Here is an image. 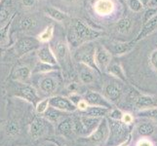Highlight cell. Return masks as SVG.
<instances>
[{"label": "cell", "mask_w": 157, "mask_h": 146, "mask_svg": "<svg viewBox=\"0 0 157 146\" xmlns=\"http://www.w3.org/2000/svg\"><path fill=\"white\" fill-rule=\"evenodd\" d=\"M101 34V31L91 28L82 21L74 20L68 30V39L73 46H79L85 42L99 38Z\"/></svg>", "instance_id": "6da1fadb"}, {"label": "cell", "mask_w": 157, "mask_h": 146, "mask_svg": "<svg viewBox=\"0 0 157 146\" xmlns=\"http://www.w3.org/2000/svg\"><path fill=\"white\" fill-rule=\"evenodd\" d=\"M15 92H16V94H15L16 96L21 97V99L30 102V103L33 104L34 106H36V104L40 101L39 95L37 94L36 90L33 87H31L30 85L18 82L17 88H16Z\"/></svg>", "instance_id": "7a4b0ae2"}, {"label": "cell", "mask_w": 157, "mask_h": 146, "mask_svg": "<svg viewBox=\"0 0 157 146\" xmlns=\"http://www.w3.org/2000/svg\"><path fill=\"white\" fill-rule=\"evenodd\" d=\"M39 40L31 37H23L17 40L15 44V52L18 57H21L39 47Z\"/></svg>", "instance_id": "3957f363"}, {"label": "cell", "mask_w": 157, "mask_h": 146, "mask_svg": "<svg viewBox=\"0 0 157 146\" xmlns=\"http://www.w3.org/2000/svg\"><path fill=\"white\" fill-rule=\"evenodd\" d=\"M95 50L96 48H94L92 45L87 44L76 52L74 58L76 61L83 62L84 64L97 67L95 63Z\"/></svg>", "instance_id": "277c9868"}, {"label": "cell", "mask_w": 157, "mask_h": 146, "mask_svg": "<svg viewBox=\"0 0 157 146\" xmlns=\"http://www.w3.org/2000/svg\"><path fill=\"white\" fill-rule=\"evenodd\" d=\"M47 122L41 117H36L29 125V134L32 139H38L46 133Z\"/></svg>", "instance_id": "5b68a950"}, {"label": "cell", "mask_w": 157, "mask_h": 146, "mask_svg": "<svg viewBox=\"0 0 157 146\" xmlns=\"http://www.w3.org/2000/svg\"><path fill=\"white\" fill-rule=\"evenodd\" d=\"M49 103L51 107L61 111L72 112L76 109V106L73 102L63 96H53L50 99Z\"/></svg>", "instance_id": "8992f818"}, {"label": "cell", "mask_w": 157, "mask_h": 146, "mask_svg": "<svg viewBox=\"0 0 157 146\" xmlns=\"http://www.w3.org/2000/svg\"><path fill=\"white\" fill-rule=\"evenodd\" d=\"M110 58L111 56L108 51H106L104 47L101 46H98L96 48L95 50V63L96 66L101 69L105 70L107 68L108 64L110 62Z\"/></svg>", "instance_id": "52a82bcc"}, {"label": "cell", "mask_w": 157, "mask_h": 146, "mask_svg": "<svg viewBox=\"0 0 157 146\" xmlns=\"http://www.w3.org/2000/svg\"><path fill=\"white\" fill-rule=\"evenodd\" d=\"M36 54L40 62L50 64V66H56L58 63V59L55 56V53L51 50L50 47L48 46L41 47L38 49Z\"/></svg>", "instance_id": "ba28073f"}, {"label": "cell", "mask_w": 157, "mask_h": 146, "mask_svg": "<svg viewBox=\"0 0 157 146\" xmlns=\"http://www.w3.org/2000/svg\"><path fill=\"white\" fill-rule=\"evenodd\" d=\"M94 10L101 16L109 15L114 10V3L111 0H97L94 4Z\"/></svg>", "instance_id": "9c48e42d"}, {"label": "cell", "mask_w": 157, "mask_h": 146, "mask_svg": "<svg viewBox=\"0 0 157 146\" xmlns=\"http://www.w3.org/2000/svg\"><path fill=\"white\" fill-rule=\"evenodd\" d=\"M31 70L29 66H19L16 68V70L13 73V78L17 81V82L20 83H25L26 84V82H29V80L31 77Z\"/></svg>", "instance_id": "30bf717a"}, {"label": "cell", "mask_w": 157, "mask_h": 146, "mask_svg": "<svg viewBox=\"0 0 157 146\" xmlns=\"http://www.w3.org/2000/svg\"><path fill=\"white\" fill-rule=\"evenodd\" d=\"M100 119L90 116H82L80 119V128L83 133H90L98 126Z\"/></svg>", "instance_id": "8fae6325"}, {"label": "cell", "mask_w": 157, "mask_h": 146, "mask_svg": "<svg viewBox=\"0 0 157 146\" xmlns=\"http://www.w3.org/2000/svg\"><path fill=\"white\" fill-rule=\"evenodd\" d=\"M107 133H108V128H107L105 120H104L98 126L96 131L91 134L90 138L91 140H93L95 142H100V141H102V140L107 137Z\"/></svg>", "instance_id": "7c38bea8"}, {"label": "cell", "mask_w": 157, "mask_h": 146, "mask_svg": "<svg viewBox=\"0 0 157 146\" xmlns=\"http://www.w3.org/2000/svg\"><path fill=\"white\" fill-rule=\"evenodd\" d=\"M40 90L45 94H53L58 88L57 81L53 77H45L40 81Z\"/></svg>", "instance_id": "4fadbf2b"}, {"label": "cell", "mask_w": 157, "mask_h": 146, "mask_svg": "<svg viewBox=\"0 0 157 146\" xmlns=\"http://www.w3.org/2000/svg\"><path fill=\"white\" fill-rule=\"evenodd\" d=\"M156 26H157V15L150 21H148L147 23L144 24V28L140 30L136 40H140L142 38H144L145 36H147L148 34H150L151 32L156 29Z\"/></svg>", "instance_id": "5bb4252c"}, {"label": "cell", "mask_w": 157, "mask_h": 146, "mask_svg": "<svg viewBox=\"0 0 157 146\" xmlns=\"http://www.w3.org/2000/svg\"><path fill=\"white\" fill-rule=\"evenodd\" d=\"M44 12L47 16H49L50 18L59 21V23H63L67 19V15L66 13L55 7H46L44 9Z\"/></svg>", "instance_id": "9a60e30c"}, {"label": "cell", "mask_w": 157, "mask_h": 146, "mask_svg": "<svg viewBox=\"0 0 157 146\" xmlns=\"http://www.w3.org/2000/svg\"><path fill=\"white\" fill-rule=\"evenodd\" d=\"M21 133V126L17 120H10L5 125V133L7 137H16Z\"/></svg>", "instance_id": "2e32d148"}, {"label": "cell", "mask_w": 157, "mask_h": 146, "mask_svg": "<svg viewBox=\"0 0 157 146\" xmlns=\"http://www.w3.org/2000/svg\"><path fill=\"white\" fill-rule=\"evenodd\" d=\"M135 46V42H116L113 44V52H114L116 55H123V54H126L129 51H131Z\"/></svg>", "instance_id": "e0dca14e"}, {"label": "cell", "mask_w": 157, "mask_h": 146, "mask_svg": "<svg viewBox=\"0 0 157 146\" xmlns=\"http://www.w3.org/2000/svg\"><path fill=\"white\" fill-rule=\"evenodd\" d=\"M37 26V20L34 17H24L20 21V29L23 31L33 30Z\"/></svg>", "instance_id": "ac0fdd59"}, {"label": "cell", "mask_w": 157, "mask_h": 146, "mask_svg": "<svg viewBox=\"0 0 157 146\" xmlns=\"http://www.w3.org/2000/svg\"><path fill=\"white\" fill-rule=\"evenodd\" d=\"M67 46L63 41H58L55 48V56L59 62H63L66 61L67 57Z\"/></svg>", "instance_id": "d6986e66"}, {"label": "cell", "mask_w": 157, "mask_h": 146, "mask_svg": "<svg viewBox=\"0 0 157 146\" xmlns=\"http://www.w3.org/2000/svg\"><path fill=\"white\" fill-rule=\"evenodd\" d=\"M105 92L106 96L110 100H112V101L117 100L119 97H120V95H121V90H120V88H119L118 86L113 85V84L107 85L106 87H105Z\"/></svg>", "instance_id": "ffe728a7"}, {"label": "cell", "mask_w": 157, "mask_h": 146, "mask_svg": "<svg viewBox=\"0 0 157 146\" xmlns=\"http://www.w3.org/2000/svg\"><path fill=\"white\" fill-rule=\"evenodd\" d=\"M8 2L3 1L0 3V28H3V25L8 21L10 17V9H9Z\"/></svg>", "instance_id": "44dd1931"}, {"label": "cell", "mask_w": 157, "mask_h": 146, "mask_svg": "<svg viewBox=\"0 0 157 146\" xmlns=\"http://www.w3.org/2000/svg\"><path fill=\"white\" fill-rule=\"evenodd\" d=\"M154 104V100L152 97L147 96V95H142L139 96L135 101V105L138 108H148L151 107Z\"/></svg>", "instance_id": "7402d4cb"}, {"label": "cell", "mask_w": 157, "mask_h": 146, "mask_svg": "<svg viewBox=\"0 0 157 146\" xmlns=\"http://www.w3.org/2000/svg\"><path fill=\"white\" fill-rule=\"evenodd\" d=\"M53 35H54V24H49L48 26H46L45 29H43V31L38 35V38L37 39L39 40V42L46 43L52 39Z\"/></svg>", "instance_id": "603a6c76"}, {"label": "cell", "mask_w": 157, "mask_h": 146, "mask_svg": "<svg viewBox=\"0 0 157 146\" xmlns=\"http://www.w3.org/2000/svg\"><path fill=\"white\" fill-rule=\"evenodd\" d=\"M72 129H73V124L70 119H66V120H63V122H61L58 125L59 133H61L62 134H64V136L69 134L72 132Z\"/></svg>", "instance_id": "cb8c5ba5"}, {"label": "cell", "mask_w": 157, "mask_h": 146, "mask_svg": "<svg viewBox=\"0 0 157 146\" xmlns=\"http://www.w3.org/2000/svg\"><path fill=\"white\" fill-rule=\"evenodd\" d=\"M86 99L88 102H90L91 104L95 105H104V107L107 108V103L102 99V97L97 93H89L86 95Z\"/></svg>", "instance_id": "d4e9b609"}, {"label": "cell", "mask_w": 157, "mask_h": 146, "mask_svg": "<svg viewBox=\"0 0 157 146\" xmlns=\"http://www.w3.org/2000/svg\"><path fill=\"white\" fill-rule=\"evenodd\" d=\"M132 26V21L131 19L129 18H123L121 20L118 21L117 23V30L118 32H120V33H127V32H129L130 28H131Z\"/></svg>", "instance_id": "484cf974"}, {"label": "cell", "mask_w": 157, "mask_h": 146, "mask_svg": "<svg viewBox=\"0 0 157 146\" xmlns=\"http://www.w3.org/2000/svg\"><path fill=\"white\" fill-rule=\"evenodd\" d=\"M108 109L106 107H101V106H97V107H91L90 109L86 113V116H90V117H95V118H99L105 115L107 113Z\"/></svg>", "instance_id": "4316f807"}, {"label": "cell", "mask_w": 157, "mask_h": 146, "mask_svg": "<svg viewBox=\"0 0 157 146\" xmlns=\"http://www.w3.org/2000/svg\"><path fill=\"white\" fill-rule=\"evenodd\" d=\"M80 80L84 84H90L94 81V74L89 69V67L82 69L80 71Z\"/></svg>", "instance_id": "83f0119b"}, {"label": "cell", "mask_w": 157, "mask_h": 146, "mask_svg": "<svg viewBox=\"0 0 157 146\" xmlns=\"http://www.w3.org/2000/svg\"><path fill=\"white\" fill-rule=\"evenodd\" d=\"M138 132L140 134H142V136H149V134H151L154 132V128L149 123H144V124H140L139 126Z\"/></svg>", "instance_id": "f1b7e54d"}, {"label": "cell", "mask_w": 157, "mask_h": 146, "mask_svg": "<svg viewBox=\"0 0 157 146\" xmlns=\"http://www.w3.org/2000/svg\"><path fill=\"white\" fill-rule=\"evenodd\" d=\"M49 101H50V99H45L43 100H40L35 106L36 112L38 113V114H44V113H46V111L48 110V108L50 106Z\"/></svg>", "instance_id": "f546056e"}, {"label": "cell", "mask_w": 157, "mask_h": 146, "mask_svg": "<svg viewBox=\"0 0 157 146\" xmlns=\"http://www.w3.org/2000/svg\"><path fill=\"white\" fill-rule=\"evenodd\" d=\"M10 28V23L7 24L3 28H0V45H7L9 42L8 30Z\"/></svg>", "instance_id": "4dcf8cb0"}, {"label": "cell", "mask_w": 157, "mask_h": 146, "mask_svg": "<svg viewBox=\"0 0 157 146\" xmlns=\"http://www.w3.org/2000/svg\"><path fill=\"white\" fill-rule=\"evenodd\" d=\"M53 69H54L53 66H50V64H47V63H43V62H39L35 66L32 73H46V72H50Z\"/></svg>", "instance_id": "1f68e13d"}, {"label": "cell", "mask_w": 157, "mask_h": 146, "mask_svg": "<svg viewBox=\"0 0 157 146\" xmlns=\"http://www.w3.org/2000/svg\"><path fill=\"white\" fill-rule=\"evenodd\" d=\"M128 6L133 12H140L144 9L143 4L140 0H128Z\"/></svg>", "instance_id": "d6a6232c"}, {"label": "cell", "mask_w": 157, "mask_h": 146, "mask_svg": "<svg viewBox=\"0 0 157 146\" xmlns=\"http://www.w3.org/2000/svg\"><path fill=\"white\" fill-rule=\"evenodd\" d=\"M156 15H157V8L149 7L144 14V18H143L144 24L147 23L148 21H150L152 18H154Z\"/></svg>", "instance_id": "836d02e7"}, {"label": "cell", "mask_w": 157, "mask_h": 146, "mask_svg": "<svg viewBox=\"0 0 157 146\" xmlns=\"http://www.w3.org/2000/svg\"><path fill=\"white\" fill-rule=\"evenodd\" d=\"M58 109H55V108H53V109L49 110L48 109L46 111V118L48 119V120H50L52 122H57L58 119L61 117V113H59V111H57Z\"/></svg>", "instance_id": "e575fe53"}, {"label": "cell", "mask_w": 157, "mask_h": 146, "mask_svg": "<svg viewBox=\"0 0 157 146\" xmlns=\"http://www.w3.org/2000/svg\"><path fill=\"white\" fill-rule=\"evenodd\" d=\"M111 131L115 137H120L124 133L125 129L123 128V125L121 123H112L111 124Z\"/></svg>", "instance_id": "d590c367"}, {"label": "cell", "mask_w": 157, "mask_h": 146, "mask_svg": "<svg viewBox=\"0 0 157 146\" xmlns=\"http://www.w3.org/2000/svg\"><path fill=\"white\" fill-rule=\"evenodd\" d=\"M110 72H111L112 74H114L115 76H117V77H119L120 79L124 80L122 69H121L120 66H117V64H114V66H112L110 67Z\"/></svg>", "instance_id": "8d00e7d4"}, {"label": "cell", "mask_w": 157, "mask_h": 146, "mask_svg": "<svg viewBox=\"0 0 157 146\" xmlns=\"http://www.w3.org/2000/svg\"><path fill=\"white\" fill-rule=\"evenodd\" d=\"M149 62L152 68L157 71V50H154L149 56Z\"/></svg>", "instance_id": "74e56055"}, {"label": "cell", "mask_w": 157, "mask_h": 146, "mask_svg": "<svg viewBox=\"0 0 157 146\" xmlns=\"http://www.w3.org/2000/svg\"><path fill=\"white\" fill-rule=\"evenodd\" d=\"M144 114L145 116H148L152 119H156L157 120V107L156 108H150V109H147L144 112Z\"/></svg>", "instance_id": "f35d334b"}, {"label": "cell", "mask_w": 157, "mask_h": 146, "mask_svg": "<svg viewBox=\"0 0 157 146\" xmlns=\"http://www.w3.org/2000/svg\"><path fill=\"white\" fill-rule=\"evenodd\" d=\"M110 117L112 119H114V120H122V117H123V113L118 110V109H114L112 110L111 113H110Z\"/></svg>", "instance_id": "ab89813d"}, {"label": "cell", "mask_w": 157, "mask_h": 146, "mask_svg": "<svg viewBox=\"0 0 157 146\" xmlns=\"http://www.w3.org/2000/svg\"><path fill=\"white\" fill-rule=\"evenodd\" d=\"M122 122L124 124H131L133 122V117H132V115L129 114V113H125V114H123Z\"/></svg>", "instance_id": "60d3db41"}, {"label": "cell", "mask_w": 157, "mask_h": 146, "mask_svg": "<svg viewBox=\"0 0 157 146\" xmlns=\"http://www.w3.org/2000/svg\"><path fill=\"white\" fill-rule=\"evenodd\" d=\"M36 3V0H21V4L26 8H31L33 7Z\"/></svg>", "instance_id": "b9f144b4"}, {"label": "cell", "mask_w": 157, "mask_h": 146, "mask_svg": "<svg viewBox=\"0 0 157 146\" xmlns=\"http://www.w3.org/2000/svg\"><path fill=\"white\" fill-rule=\"evenodd\" d=\"M77 106L81 110L88 109V103H87V101H85V100H79V102L77 103Z\"/></svg>", "instance_id": "7bdbcfd3"}, {"label": "cell", "mask_w": 157, "mask_h": 146, "mask_svg": "<svg viewBox=\"0 0 157 146\" xmlns=\"http://www.w3.org/2000/svg\"><path fill=\"white\" fill-rule=\"evenodd\" d=\"M137 146H153V144L151 143V141L147 139H142L138 142Z\"/></svg>", "instance_id": "ee69618b"}, {"label": "cell", "mask_w": 157, "mask_h": 146, "mask_svg": "<svg viewBox=\"0 0 157 146\" xmlns=\"http://www.w3.org/2000/svg\"><path fill=\"white\" fill-rule=\"evenodd\" d=\"M148 6L152 8H157V0H150Z\"/></svg>", "instance_id": "f6af8a7d"}, {"label": "cell", "mask_w": 157, "mask_h": 146, "mask_svg": "<svg viewBox=\"0 0 157 146\" xmlns=\"http://www.w3.org/2000/svg\"><path fill=\"white\" fill-rule=\"evenodd\" d=\"M140 3L143 4L144 7H147V6H148V5H149L150 0H140Z\"/></svg>", "instance_id": "bcb514c9"}, {"label": "cell", "mask_w": 157, "mask_h": 146, "mask_svg": "<svg viewBox=\"0 0 157 146\" xmlns=\"http://www.w3.org/2000/svg\"><path fill=\"white\" fill-rule=\"evenodd\" d=\"M66 1H67V2H73L74 0H66Z\"/></svg>", "instance_id": "7dc6e473"}, {"label": "cell", "mask_w": 157, "mask_h": 146, "mask_svg": "<svg viewBox=\"0 0 157 146\" xmlns=\"http://www.w3.org/2000/svg\"><path fill=\"white\" fill-rule=\"evenodd\" d=\"M120 146H127V145H126V143H124V144H122V145H120Z\"/></svg>", "instance_id": "c3c4849f"}, {"label": "cell", "mask_w": 157, "mask_h": 146, "mask_svg": "<svg viewBox=\"0 0 157 146\" xmlns=\"http://www.w3.org/2000/svg\"><path fill=\"white\" fill-rule=\"evenodd\" d=\"M0 3H1V0H0Z\"/></svg>", "instance_id": "681fc988"}, {"label": "cell", "mask_w": 157, "mask_h": 146, "mask_svg": "<svg viewBox=\"0 0 157 146\" xmlns=\"http://www.w3.org/2000/svg\"><path fill=\"white\" fill-rule=\"evenodd\" d=\"M156 29H157V26H156Z\"/></svg>", "instance_id": "f907efd6"}]
</instances>
